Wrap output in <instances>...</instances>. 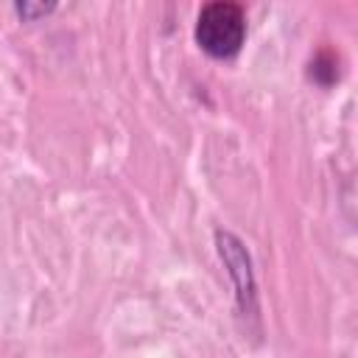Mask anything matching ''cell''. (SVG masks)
<instances>
[{
  "label": "cell",
  "mask_w": 358,
  "mask_h": 358,
  "mask_svg": "<svg viewBox=\"0 0 358 358\" xmlns=\"http://www.w3.org/2000/svg\"><path fill=\"white\" fill-rule=\"evenodd\" d=\"M196 45L213 59H232L246 42V11L235 0H210L201 6L193 28Z\"/></svg>",
  "instance_id": "cell-1"
},
{
  "label": "cell",
  "mask_w": 358,
  "mask_h": 358,
  "mask_svg": "<svg viewBox=\"0 0 358 358\" xmlns=\"http://www.w3.org/2000/svg\"><path fill=\"white\" fill-rule=\"evenodd\" d=\"M215 249L221 263L227 266V274L235 285V305L241 316H257V282L252 271V257L246 243L229 232V229H215Z\"/></svg>",
  "instance_id": "cell-2"
},
{
  "label": "cell",
  "mask_w": 358,
  "mask_h": 358,
  "mask_svg": "<svg viewBox=\"0 0 358 358\" xmlns=\"http://www.w3.org/2000/svg\"><path fill=\"white\" fill-rule=\"evenodd\" d=\"M308 78L316 81L319 87H333L338 81V56L330 48H322L313 53L308 62Z\"/></svg>",
  "instance_id": "cell-3"
},
{
  "label": "cell",
  "mask_w": 358,
  "mask_h": 358,
  "mask_svg": "<svg viewBox=\"0 0 358 358\" xmlns=\"http://www.w3.org/2000/svg\"><path fill=\"white\" fill-rule=\"evenodd\" d=\"M53 8H56V3H53V0H50V3H31V0L14 3V14H17V17H22L25 22H34V20H39V17L50 14Z\"/></svg>",
  "instance_id": "cell-4"
}]
</instances>
